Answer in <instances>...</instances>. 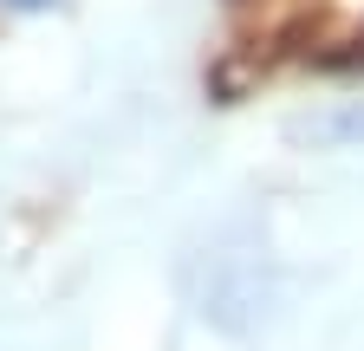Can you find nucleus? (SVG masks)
I'll use <instances>...</instances> for the list:
<instances>
[{
    "instance_id": "nucleus-1",
    "label": "nucleus",
    "mask_w": 364,
    "mask_h": 351,
    "mask_svg": "<svg viewBox=\"0 0 364 351\" xmlns=\"http://www.w3.org/2000/svg\"><path fill=\"white\" fill-rule=\"evenodd\" d=\"M318 144H332V150H351V144H364V104H345V111H332L326 124L312 130Z\"/></svg>"
},
{
    "instance_id": "nucleus-2",
    "label": "nucleus",
    "mask_w": 364,
    "mask_h": 351,
    "mask_svg": "<svg viewBox=\"0 0 364 351\" xmlns=\"http://www.w3.org/2000/svg\"><path fill=\"white\" fill-rule=\"evenodd\" d=\"M0 7H14V14H46L53 0H0Z\"/></svg>"
}]
</instances>
